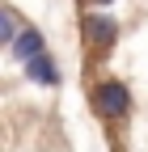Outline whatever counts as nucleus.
<instances>
[{
  "label": "nucleus",
  "mask_w": 148,
  "mask_h": 152,
  "mask_svg": "<svg viewBox=\"0 0 148 152\" xmlns=\"http://www.w3.org/2000/svg\"><path fill=\"white\" fill-rule=\"evenodd\" d=\"M85 9H106V4H114V0H81Z\"/></svg>",
  "instance_id": "6"
},
{
  "label": "nucleus",
  "mask_w": 148,
  "mask_h": 152,
  "mask_svg": "<svg viewBox=\"0 0 148 152\" xmlns=\"http://www.w3.org/2000/svg\"><path fill=\"white\" fill-rule=\"evenodd\" d=\"M119 34H123V26H119L110 13L85 9V17H81V42H85L89 55H110L114 42H119Z\"/></svg>",
  "instance_id": "2"
},
{
  "label": "nucleus",
  "mask_w": 148,
  "mask_h": 152,
  "mask_svg": "<svg viewBox=\"0 0 148 152\" xmlns=\"http://www.w3.org/2000/svg\"><path fill=\"white\" fill-rule=\"evenodd\" d=\"M34 152H51V148H34Z\"/></svg>",
  "instance_id": "7"
},
{
  "label": "nucleus",
  "mask_w": 148,
  "mask_h": 152,
  "mask_svg": "<svg viewBox=\"0 0 148 152\" xmlns=\"http://www.w3.org/2000/svg\"><path fill=\"white\" fill-rule=\"evenodd\" d=\"M21 26H26V17H17L9 4H0V47H9V42H13V34L21 30Z\"/></svg>",
  "instance_id": "5"
},
{
  "label": "nucleus",
  "mask_w": 148,
  "mask_h": 152,
  "mask_svg": "<svg viewBox=\"0 0 148 152\" xmlns=\"http://www.w3.org/2000/svg\"><path fill=\"white\" fill-rule=\"evenodd\" d=\"M42 51H47V34H42L38 26H30V21L17 30V34H13V42H9V55H13L17 64H30L34 55H42Z\"/></svg>",
  "instance_id": "3"
},
{
  "label": "nucleus",
  "mask_w": 148,
  "mask_h": 152,
  "mask_svg": "<svg viewBox=\"0 0 148 152\" xmlns=\"http://www.w3.org/2000/svg\"><path fill=\"white\" fill-rule=\"evenodd\" d=\"M89 106L102 123H123V118H131V89L119 76H102L89 85Z\"/></svg>",
  "instance_id": "1"
},
{
  "label": "nucleus",
  "mask_w": 148,
  "mask_h": 152,
  "mask_svg": "<svg viewBox=\"0 0 148 152\" xmlns=\"http://www.w3.org/2000/svg\"><path fill=\"white\" fill-rule=\"evenodd\" d=\"M21 72H26V80L42 85V89H59V80H64V72H59V64H55L51 51H42V55H34L30 64H21Z\"/></svg>",
  "instance_id": "4"
}]
</instances>
